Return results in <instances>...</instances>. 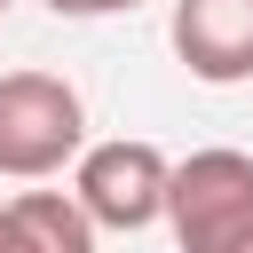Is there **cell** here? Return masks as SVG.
I'll return each instance as SVG.
<instances>
[{"label":"cell","instance_id":"obj_6","mask_svg":"<svg viewBox=\"0 0 253 253\" xmlns=\"http://www.w3.org/2000/svg\"><path fill=\"white\" fill-rule=\"evenodd\" d=\"M55 16H126V8H142V0H47Z\"/></svg>","mask_w":253,"mask_h":253},{"label":"cell","instance_id":"obj_7","mask_svg":"<svg viewBox=\"0 0 253 253\" xmlns=\"http://www.w3.org/2000/svg\"><path fill=\"white\" fill-rule=\"evenodd\" d=\"M229 253H253V229H245V237H237V245H229Z\"/></svg>","mask_w":253,"mask_h":253},{"label":"cell","instance_id":"obj_3","mask_svg":"<svg viewBox=\"0 0 253 253\" xmlns=\"http://www.w3.org/2000/svg\"><path fill=\"white\" fill-rule=\"evenodd\" d=\"M166 182H174V158L142 134H119V142H87L79 150V174H71V198L95 229H150L166 221Z\"/></svg>","mask_w":253,"mask_h":253},{"label":"cell","instance_id":"obj_1","mask_svg":"<svg viewBox=\"0 0 253 253\" xmlns=\"http://www.w3.org/2000/svg\"><path fill=\"white\" fill-rule=\"evenodd\" d=\"M87 150V103L55 71H0V174L47 182Z\"/></svg>","mask_w":253,"mask_h":253},{"label":"cell","instance_id":"obj_5","mask_svg":"<svg viewBox=\"0 0 253 253\" xmlns=\"http://www.w3.org/2000/svg\"><path fill=\"white\" fill-rule=\"evenodd\" d=\"M0 253H95V221L71 190H24L0 206Z\"/></svg>","mask_w":253,"mask_h":253},{"label":"cell","instance_id":"obj_4","mask_svg":"<svg viewBox=\"0 0 253 253\" xmlns=\"http://www.w3.org/2000/svg\"><path fill=\"white\" fill-rule=\"evenodd\" d=\"M174 55L206 87L253 79V0H174Z\"/></svg>","mask_w":253,"mask_h":253},{"label":"cell","instance_id":"obj_2","mask_svg":"<svg viewBox=\"0 0 253 253\" xmlns=\"http://www.w3.org/2000/svg\"><path fill=\"white\" fill-rule=\"evenodd\" d=\"M166 221H174L182 253H229L253 229V158L229 150V142L190 150L166 182Z\"/></svg>","mask_w":253,"mask_h":253},{"label":"cell","instance_id":"obj_8","mask_svg":"<svg viewBox=\"0 0 253 253\" xmlns=\"http://www.w3.org/2000/svg\"><path fill=\"white\" fill-rule=\"evenodd\" d=\"M8 8H16V0H0V16H8Z\"/></svg>","mask_w":253,"mask_h":253}]
</instances>
